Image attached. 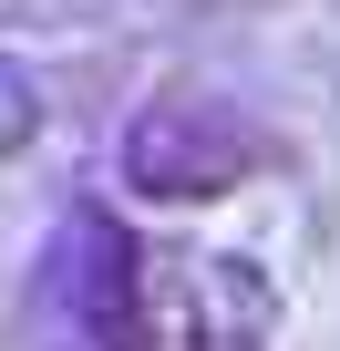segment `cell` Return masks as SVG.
Returning <instances> with one entry per match:
<instances>
[{"label":"cell","instance_id":"obj_1","mask_svg":"<svg viewBox=\"0 0 340 351\" xmlns=\"http://www.w3.org/2000/svg\"><path fill=\"white\" fill-rule=\"evenodd\" d=\"M114 165H124V186L144 207H207V197L248 186V176H268V134L217 93H155L124 124Z\"/></svg>","mask_w":340,"mask_h":351},{"label":"cell","instance_id":"obj_2","mask_svg":"<svg viewBox=\"0 0 340 351\" xmlns=\"http://www.w3.org/2000/svg\"><path fill=\"white\" fill-rule=\"evenodd\" d=\"M144 351H278V279L248 248H155Z\"/></svg>","mask_w":340,"mask_h":351},{"label":"cell","instance_id":"obj_3","mask_svg":"<svg viewBox=\"0 0 340 351\" xmlns=\"http://www.w3.org/2000/svg\"><path fill=\"white\" fill-rule=\"evenodd\" d=\"M144 238L114 207H73L52 238V351H144Z\"/></svg>","mask_w":340,"mask_h":351},{"label":"cell","instance_id":"obj_4","mask_svg":"<svg viewBox=\"0 0 340 351\" xmlns=\"http://www.w3.org/2000/svg\"><path fill=\"white\" fill-rule=\"evenodd\" d=\"M31 134H42V83H31L11 52H0V165H11Z\"/></svg>","mask_w":340,"mask_h":351}]
</instances>
